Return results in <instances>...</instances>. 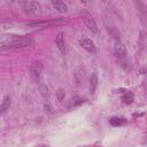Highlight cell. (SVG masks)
Returning <instances> with one entry per match:
<instances>
[{"instance_id":"6da1fadb","label":"cell","mask_w":147,"mask_h":147,"mask_svg":"<svg viewBox=\"0 0 147 147\" xmlns=\"http://www.w3.org/2000/svg\"><path fill=\"white\" fill-rule=\"evenodd\" d=\"M30 44L31 40L28 37L17 36V34H0V46L20 48V47H25Z\"/></svg>"},{"instance_id":"7a4b0ae2","label":"cell","mask_w":147,"mask_h":147,"mask_svg":"<svg viewBox=\"0 0 147 147\" xmlns=\"http://www.w3.org/2000/svg\"><path fill=\"white\" fill-rule=\"evenodd\" d=\"M41 71H42V64H41V62L37 61V62H33V63L31 64L30 72H31V77H32L33 79L37 80V79L40 77Z\"/></svg>"},{"instance_id":"3957f363","label":"cell","mask_w":147,"mask_h":147,"mask_svg":"<svg viewBox=\"0 0 147 147\" xmlns=\"http://www.w3.org/2000/svg\"><path fill=\"white\" fill-rule=\"evenodd\" d=\"M79 45H80L84 49H86L87 52H90V53H94V52H95V46H94L93 41H92L91 39H88V38H83V39H80V40H79Z\"/></svg>"},{"instance_id":"277c9868","label":"cell","mask_w":147,"mask_h":147,"mask_svg":"<svg viewBox=\"0 0 147 147\" xmlns=\"http://www.w3.org/2000/svg\"><path fill=\"white\" fill-rule=\"evenodd\" d=\"M56 45L60 49V52L62 54H65L67 53V47H65V42H64V36L62 32H59L57 33V37H56Z\"/></svg>"},{"instance_id":"5b68a950","label":"cell","mask_w":147,"mask_h":147,"mask_svg":"<svg viewBox=\"0 0 147 147\" xmlns=\"http://www.w3.org/2000/svg\"><path fill=\"white\" fill-rule=\"evenodd\" d=\"M114 52L117 56H124L126 54V49H125V46L119 42V41H116L115 45H114Z\"/></svg>"},{"instance_id":"8992f818","label":"cell","mask_w":147,"mask_h":147,"mask_svg":"<svg viewBox=\"0 0 147 147\" xmlns=\"http://www.w3.org/2000/svg\"><path fill=\"white\" fill-rule=\"evenodd\" d=\"M85 25H86V26L88 28V30L92 31L93 33H98L99 29H98V25H96V23H95V21H94L93 18H87V20L85 21Z\"/></svg>"},{"instance_id":"52a82bcc","label":"cell","mask_w":147,"mask_h":147,"mask_svg":"<svg viewBox=\"0 0 147 147\" xmlns=\"http://www.w3.org/2000/svg\"><path fill=\"white\" fill-rule=\"evenodd\" d=\"M98 83H99V79H98V74L96 71H93L92 72V76H91V80H90V88H91V92L93 93L98 86Z\"/></svg>"},{"instance_id":"ba28073f","label":"cell","mask_w":147,"mask_h":147,"mask_svg":"<svg viewBox=\"0 0 147 147\" xmlns=\"http://www.w3.org/2000/svg\"><path fill=\"white\" fill-rule=\"evenodd\" d=\"M109 123L113 125V126H121V125H124L126 123V119L123 118V117H118V116H114L110 118Z\"/></svg>"},{"instance_id":"9c48e42d","label":"cell","mask_w":147,"mask_h":147,"mask_svg":"<svg viewBox=\"0 0 147 147\" xmlns=\"http://www.w3.org/2000/svg\"><path fill=\"white\" fill-rule=\"evenodd\" d=\"M9 106H10V98L9 96H5L2 102H1V105H0V114L6 113L9 109Z\"/></svg>"},{"instance_id":"30bf717a","label":"cell","mask_w":147,"mask_h":147,"mask_svg":"<svg viewBox=\"0 0 147 147\" xmlns=\"http://www.w3.org/2000/svg\"><path fill=\"white\" fill-rule=\"evenodd\" d=\"M53 3V6L55 7V9H57L60 13H64V11H67V5L64 3V2H62V1H53L52 2Z\"/></svg>"},{"instance_id":"8fae6325","label":"cell","mask_w":147,"mask_h":147,"mask_svg":"<svg viewBox=\"0 0 147 147\" xmlns=\"http://www.w3.org/2000/svg\"><path fill=\"white\" fill-rule=\"evenodd\" d=\"M39 92H40V94L44 96V98H48L49 96V94H51V92H49V88L45 85V84H39Z\"/></svg>"},{"instance_id":"7c38bea8","label":"cell","mask_w":147,"mask_h":147,"mask_svg":"<svg viewBox=\"0 0 147 147\" xmlns=\"http://www.w3.org/2000/svg\"><path fill=\"white\" fill-rule=\"evenodd\" d=\"M30 8L29 10H32L33 13H37V10H39L40 9V5H39V2H34V1H31V2H28L26 3V8Z\"/></svg>"},{"instance_id":"4fadbf2b","label":"cell","mask_w":147,"mask_h":147,"mask_svg":"<svg viewBox=\"0 0 147 147\" xmlns=\"http://www.w3.org/2000/svg\"><path fill=\"white\" fill-rule=\"evenodd\" d=\"M122 101L124 102V103H131L132 101H133V94L132 93H130V92H127L125 95H123V98H122Z\"/></svg>"},{"instance_id":"5bb4252c","label":"cell","mask_w":147,"mask_h":147,"mask_svg":"<svg viewBox=\"0 0 147 147\" xmlns=\"http://www.w3.org/2000/svg\"><path fill=\"white\" fill-rule=\"evenodd\" d=\"M56 98H57V100L59 101H63L64 100V98H65V92H64V90H62V88H59L57 91H56Z\"/></svg>"},{"instance_id":"9a60e30c","label":"cell","mask_w":147,"mask_h":147,"mask_svg":"<svg viewBox=\"0 0 147 147\" xmlns=\"http://www.w3.org/2000/svg\"><path fill=\"white\" fill-rule=\"evenodd\" d=\"M84 102V100L83 99H79V98H76L74 101H72V106L75 107V106H78V105H80V103H83Z\"/></svg>"}]
</instances>
